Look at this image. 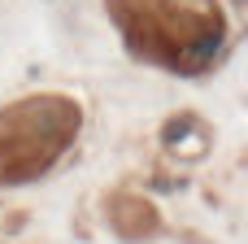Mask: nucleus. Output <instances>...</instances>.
<instances>
[{
  "instance_id": "nucleus-1",
  "label": "nucleus",
  "mask_w": 248,
  "mask_h": 244,
  "mask_svg": "<svg viewBox=\"0 0 248 244\" xmlns=\"http://www.w3.org/2000/svg\"><path fill=\"white\" fill-rule=\"evenodd\" d=\"M31 114L35 118H13L0 140V179L39 175L74 131V114L61 100H31Z\"/></svg>"
}]
</instances>
